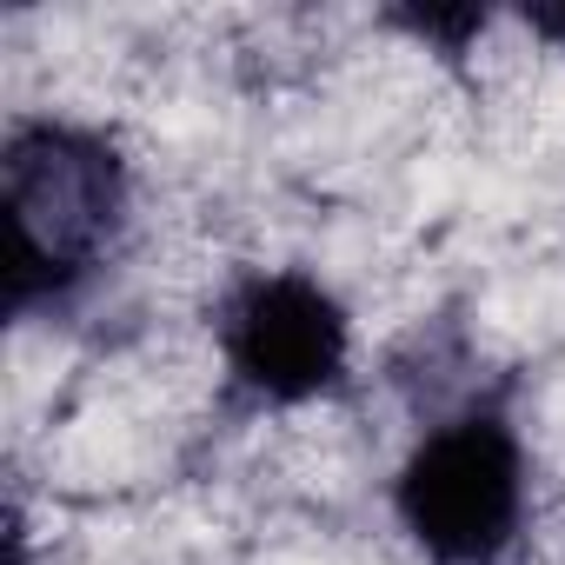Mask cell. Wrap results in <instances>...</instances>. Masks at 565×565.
<instances>
[{
  "label": "cell",
  "instance_id": "obj_1",
  "mask_svg": "<svg viewBox=\"0 0 565 565\" xmlns=\"http://www.w3.org/2000/svg\"><path fill=\"white\" fill-rule=\"evenodd\" d=\"M532 479L525 426L492 399H466L413 426L386 472V512L419 565H519L545 512Z\"/></svg>",
  "mask_w": 565,
  "mask_h": 565
},
{
  "label": "cell",
  "instance_id": "obj_2",
  "mask_svg": "<svg viewBox=\"0 0 565 565\" xmlns=\"http://www.w3.org/2000/svg\"><path fill=\"white\" fill-rule=\"evenodd\" d=\"M134 213V173L120 147L67 114L21 120L8 134V307L14 320L61 313L87 279L120 253Z\"/></svg>",
  "mask_w": 565,
  "mask_h": 565
},
{
  "label": "cell",
  "instance_id": "obj_3",
  "mask_svg": "<svg viewBox=\"0 0 565 565\" xmlns=\"http://www.w3.org/2000/svg\"><path fill=\"white\" fill-rule=\"evenodd\" d=\"M220 393L259 419H294L347 399L353 373V313L307 266H239L220 279L206 313Z\"/></svg>",
  "mask_w": 565,
  "mask_h": 565
}]
</instances>
